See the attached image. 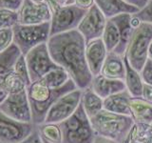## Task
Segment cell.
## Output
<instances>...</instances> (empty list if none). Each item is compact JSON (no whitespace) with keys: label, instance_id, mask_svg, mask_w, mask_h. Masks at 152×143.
Masks as SVG:
<instances>
[{"label":"cell","instance_id":"6da1fadb","mask_svg":"<svg viewBox=\"0 0 152 143\" xmlns=\"http://www.w3.org/2000/svg\"><path fill=\"white\" fill-rule=\"evenodd\" d=\"M86 44L77 29L50 36L47 42L52 61L69 74L80 90L90 87L93 79L86 58Z\"/></svg>","mask_w":152,"mask_h":143},{"label":"cell","instance_id":"7a4b0ae2","mask_svg":"<svg viewBox=\"0 0 152 143\" xmlns=\"http://www.w3.org/2000/svg\"><path fill=\"white\" fill-rule=\"evenodd\" d=\"M78 89L72 80L59 89H50L41 81L31 83L27 87V94L31 104L32 124L40 125L45 121L49 109L57 98L66 93Z\"/></svg>","mask_w":152,"mask_h":143},{"label":"cell","instance_id":"3957f363","mask_svg":"<svg viewBox=\"0 0 152 143\" xmlns=\"http://www.w3.org/2000/svg\"><path fill=\"white\" fill-rule=\"evenodd\" d=\"M95 136H102L110 139H126L129 133H126L134 121L131 116H122L101 110L94 116L88 118Z\"/></svg>","mask_w":152,"mask_h":143},{"label":"cell","instance_id":"277c9868","mask_svg":"<svg viewBox=\"0 0 152 143\" xmlns=\"http://www.w3.org/2000/svg\"><path fill=\"white\" fill-rule=\"evenodd\" d=\"M152 41V23L142 22L134 29L128 43L125 56L129 65L138 73L148 58V48Z\"/></svg>","mask_w":152,"mask_h":143},{"label":"cell","instance_id":"5b68a950","mask_svg":"<svg viewBox=\"0 0 152 143\" xmlns=\"http://www.w3.org/2000/svg\"><path fill=\"white\" fill-rule=\"evenodd\" d=\"M13 44L23 55H26L34 47L47 43L50 36V22L38 25L16 24L12 28Z\"/></svg>","mask_w":152,"mask_h":143},{"label":"cell","instance_id":"8992f818","mask_svg":"<svg viewBox=\"0 0 152 143\" xmlns=\"http://www.w3.org/2000/svg\"><path fill=\"white\" fill-rule=\"evenodd\" d=\"M52 17L50 20V36L62 32L76 30L79 23L87 13L86 10L74 4L51 7Z\"/></svg>","mask_w":152,"mask_h":143},{"label":"cell","instance_id":"52a82bcc","mask_svg":"<svg viewBox=\"0 0 152 143\" xmlns=\"http://www.w3.org/2000/svg\"><path fill=\"white\" fill-rule=\"evenodd\" d=\"M82 93L83 90L75 89L57 98L48 111L44 123L60 124L70 117L79 107Z\"/></svg>","mask_w":152,"mask_h":143},{"label":"cell","instance_id":"ba28073f","mask_svg":"<svg viewBox=\"0 0 152 143\" xmlns=\"http://www.w3.org/2000/svg\"><path fill=\"white\" fill-rule=\"evenodd\" d=\"M24 56L31 83L39 81L49 72L59 68V66L52 61L47 43L34 47Z\"/></svg>","mask_w":152,"mask_h":143},{"label":"cell","instance_id":"9c48e42d","mask_svg":"<svg viewBox=\"0 0 152 143\" xmlns=\"http://www.w3.org/2000/svg\"><path fill=\"white\" fill-rule=\"evenodd\" d=\"M0 111L16 121L32 123L31 109L27 94V89L20 93L8 94L0 104Z\"/></svg>","mask_w":152,"mask_h":143},{"label":"cell","instance_id":"30bf717a","mask_svg":"<svg viewBox=\"0 0 152 143\" xmlns=\"http://www.w3.org/2000/svg\"><path fill=\"white\" fill-rule=\"evenodd\" d=\"M35 125L23 123L7 116L0 111V143H19L31 136Z\"/></svg>","mask_w":152,"mask_h":143},{"label":"cell","instance_id":"8fae6325","mask_svg":"<svg viewBox=\"0 0 152 143\" xmlns=\"http://www.w3.org/2000/svg\"><path fill=\"white\" fill-rule=\"evenodd\" d=\"M18 13V24L38 25L50 22L52 11L50 2L35 3L31 0H24Z\"/></svg>","mask_w":152,"mask_h":143},{"label":"cell","instance_id":"7c38bea8","mask_svg":"<svg viewBox=\"0 0 152 143\" xmlns=\"http://www.w3.org/2000/svg\"><path fill=\"white\" fill-rule=\"evenodd\" d=\"M107 23V18L96 5L90 7L77 27V31L83 35L86 43L101 38Z\"/></svg>","mask_w":152,"mask_h":143},{"label":"cell","instance_id":"4fadbf2b","mask_svg":"<svg viewBox=\"0 0 152 143\" xmlns=\"http://www.w3.org/2000/svg\"><path fill=\"white\" fill-rule=\"evenodd\" d=\"M107 55V51L102 38H97L86 44V58L93 77L101 74L102 67Z\"/></svg>","mask_w":152,"mask_h":143},{"label":"cell","instance_id":"5bb4252c","mask_svg":"<svg viewBox=\"0 0 152 143\" xmlns=\"http://www.w3.org/2000/svg\"><path fill=\"white\" fill-rule=\"evenodd\" d=\"M90 88L103 100L112 94L127 90L125 80L107 78L102 74L94 76Z\"/></svg>","mask_w":152,"mask_h":143},{"label":"cell","instance_id":"9a60e30c","mask_svg":"<svg viewBox=\"0 0 152 143\" xmlns=\"http://www.w3.org/2000/svg\"><path fill=\"white\" fill-rule=\"evenodd\" d=\"M94 4L107 19L113 18L123 13L135 14L140 12L137 8L128 5L124 0H94Z\"/></svg>","mask_w":152,"mask_h":143},{"label":"cell","instance_id":"2e32d148","mask_svg":"<svg viewBox=\"0 0 152 143\" xmlns=\"http://www.w3.org/2000/svg\"><path fill=\"white\" fill-rule=\"evenodd\" d=\"M131 97H132L126 90L112 94L103 100V109L110 113L132 117L131 110L129 108V99Z\"/></svg>","mask_w":152,"mask_h":143},{"label":"cell","instance_id":"e0dca14e","mask_svg":"<svg viewBox=\"0 0 152 143\" xmlns=\"http://www.w3.org/2000/svg\"><path fill=\"white\" fill-rule=\"evenodd\" d=\"M100 74L111 79L125 80L126 66L125 61H124V56L119 55L114 52H107Z\"/></svg>","mask_w":152,"mask_h":143},{"label":"cell","instance_id":"ac0fdd59","mask_svg":"<svg viewBox=\"0 0 152 143\" xmlns=\"http://www.w3.org/2000/svg\"><path fill=\"white\" fill-rule=\"evenodd\" d=\"M131 15L132 14L123 13L112 18L117 24L119 30H120V42H119L118 46L115 48V50L113 52L121 56L125 55L128 43H129V40L133 32V29L131 28L129 24Z\"/></svg>","mask_w":152,"mask_h":143},{"label":"cell","instance_id":"d6986e66","mask_svg":"<svg viewBox=\"0 0 152 143\" xmlns=\"http://www.w3.org/2000/svg\"><path fill=\"white\" fill-rule=\"evenodd\" d=\"M129 108L133 119L139 123L150 124L152 121V103L144 98L131 97L129 99Z\"/></svg>","mask_w":152,"mask_h":143},{"label":"cell","instance_id":"ffe728a7","mask_svg":"<svg viewBox=\"0 0 152 143\" xmlns=\"http://www.w3.org/2000/svg\"><path fill=\"white\" fill-rule=\"evenodd\" d=\"M126 66V85L128 93L132 97H141L142 91V80L140 73H138L129 65L126 57L124 55Z\"/></svg>","mask_w":152,"mask_h":143},{"label":"cell","instance_id":"44dd1931","mask_svg":"<svg viewBox=\"0 0 152 143\" xmlns=\"http://www.w3.org/2000/svg\"><path fill=\"white\" fill-rule=\"evenodd\" d=\"M81 104L88 118L94 116L103 110V99L99 97L90 87L83 90Z\"/></svg>","mask_w":152,"mask_h":143},{"label":"cell","instance_id":"7402d4cb","mask_svg":"<svg viewBox=\"0 0 152 143\" xmlns=\"http://www.w3.org/2000/svg\"><path fill=\"white\" fill-rule=\"evenodd\" d=\"M102 40L107 52H113L120 42V30L112 18L107 19L106 27L102 35Z\"/></svg>","mask_w":152,"mask_h":143},{"label":"cell","instance_id":"603a6c76","mask_svg":"<svg viewBox=\"0 0 152 143\" xmlns=\"http://www.w3.org/2000/svg\"><path fill=\"white\" fill-rule=\"evenodd\" d=\"M70 80L69 74L63 69L59 68L54 69L49 72L39 80L50 89H59Z\"/></svg>","mask_w":152,"mask_h":143},{"label":"cell","instance_id":"cb8c5ba5","mask_svg":"<svg viewBox=\"0 0 152 143\" xmlns=\"http://www.w3.org/2000/svg\"><path fill=\"white\" fill-rule=\"evenodd\" d=\"M42 139L48 143H63V135L58 124L43 123L36 125Z\"/></svg>","mask_w":152,"mask_h":143},{"label":"cell","instance_id":"d4e9b609","mask_svg":"<svg viewBox=\"0 0 152 143\" xmlns=\"http://www.w3.org/2000/svg\"><path fill=\"white\" fill-rule=\"evenodd\" d=\"M130 143H151L152 128L147 123H136L130 130Z\"/></svg>","mask_w":152,"mask_h":143},{"label":"cell","instance_id":"484cf974","mask_svg":"<svg viewBox=\"0 0 152 143\" xmlns=\"http://www.w3.org/2000/svg\"><path fill=\"white\" fill-rule=\"evenodd\" d=\"M3 87L6 90L8 94L20 93L22 91L27 89V84L20 76L12 71L9 73L3 79Z\"/></svg>","mask_w":152,"mask_h":143},{"label":"cell","instance_id":"4316f807","mask_svg":"<svg viewBox=\"0 0 152 143\" xmlns=\"http://www.w3.org/2000/svg\"><path fill=\"white\" fill-rule=\"evenodd\" d=\"M18 24V13L6 9H0V30L13 28Z\"/></svg>","mask_w":152,"mask_h":143},{"label":"cell","instance_id":"83f0119b","mask_svg":"<svg viewBox=\"0 0 152 143\" xmlns=\"http://www.w3.org/2000/svg\"><path fill=\"white\" fill-rule=\"evenodd\" d=\"M13 71H14V73L18 74L24 81H25L27 86H30L31 84V79H30V75H28V72L26 59H25V56L23 55H21L19 56V58L17 59L15 65H14Z\"/></svg>","mask_w":152,"mask_h":143},{"label":"cell","instance_id":"f1b7e54d","mask_svg":"<svg viewBox=\"0 0 152 143\" xmlns=\"http://www.w3.org/2000/svg\"><path fill=\"white\" fill-rule=\"evenodd\" d=\"M12 44H13L12 28L0 30V52L7 50Z\"/></svg>","mask_w":152,"mask_h":143},{"label":"cell","instance_id":"f546056e","mask_svg":"<svg viewBox=\"0 0 152 143\" xmlns=\"http://www.w3.org/2000/svg\"><path fill=\"white\" fill-rule=\"evenodd\" d=\"M140 74L142 82L152 86V59L150 58L146 59Z\"/></svg>","mask_w":152,"mask_h":143},{"label":"cell","instance_id":"4dcf8cb0","mask_svg":"<svg viewBox=\"0 0 152 143\" xmlns=\"http://www.w3.org/2000/svg\"><path fill=\"white\" fill-rule=\"evenodd\" d=\"M134 15H136L142 22L152 23V0H149L148 4Z\"/></svg>","mask_w":152,"mask_h":143},{"label":"cell","instance_id":"1f68e13d","mask_svg":"<svg viewBox=\"0 0 152 143\" xmlns=\"http://www.w3.org/2000/svg\"><path fill=\"white\" fill-rule=\"evenodd\" d=\"M24 0H0V9L18 12L21 8Z\"/></svg>","mask_w":152,"mask_h":143},{"label":"cell","instance_id":"d6a6232c","mask_svg":"<svg viewBox=\"0 0 152 143\" xmlns=\"http://www.w3.org/2000/svg\"><path fill=\"white\" fill-rule=\"evenodd\" d=\"M19 143H45V142L42 139V137L40 136L39 132L37 130V127H35L34 131L32 132L31 136H28L25 140H23Z\"/></svg>","mask_w":152,"mask_h":143},{"label":"cell","instance_id":"836d02e7","mask_svg":"<svg viewBox=\"0 0 152 143\" xmlns=\"http://www.w3.org/2000/svg\"><path fill=\"white\" fill-rule=\"evenodd\" d=\"M142 97L145 100L152 103V86L142 83Z\"/></svg>","mask_w":152,"mask_h":143},{"label":"cell","instance_id":"e575fe53","mask_svg":"<svg viewBox=\"0 0 152 143\" xmlns=\"http://www.w3.org/2000/svg\"><path fill=\"white\" fill-rule=\"evenodd\" d=\"M126 3H127L130 6H133L137 8L139 11L144 9L147 4H148L149 0H124Z\"/></svg>","mask_w":152,"mask_h":143},{"label":"cell","instance_id":"d590c367","mask_svg":"<svg viewBox=\"0 0 152 143\" xmlns=\"http://www.w3.org/2000/svg\"><path fill=\"white\" fill-rule=\"evenodd\" d=\"M73 4L81 9L88 11L90 7L94 5V0H74Z\"/></svg>","mask_w":152,"mask_h":143},{"label":"cell","instance_id":"8d00e7d4","mask_svg":"<svg viewBox=\"0 0 152 143\" xmlns=\"http://www.w3.org/2000/svg\"><path fill=\"white\" fill-rule=\"evenodd\" d=\"M92 143H117V142H114L110 138L104 137L102 136H94Z\"/></svg>","mask_w":152,"mask_h":143},{"label":"cell","instance_id":"74e56055","mask_svg":"<svg viewBox=\"0 0 152 143\" xmlns=\"http://www.w3.org/2000/svg\"><path fill=\"white\" fill-rule=\"evenodd\" d=\"M141 23H142V21L140 20V19L138 18L136 15H134V14H132L131 17H130L129 24H130V26H131V28L133 29V30L139 27V26L141 25Z\"/></svg>","mask_w":152,"mask_h":143},{"label":"cell","instance_id":"f35d334b","mask_svg":"<svg viewBox=\"0 0 152 143\" xmlns=\"http://www.w3.org/2000/svg\"><path fill=\"white\" fill-rule=\"evenodd\" d=\"M50 3H53L57 6H65V5H68L69 0H49Z\"/></svg>","mask_w":152,"mask_h":143},{"label":"cell","instance_id":"ab89813d","mask_svg":"<svg viewBox=\"0 0 152 143\" xmlns=\"http://www.w3.org/2000/svg\"><path fill=\"white\" fill-rule=\"evenodd\" d=\"M148 58L152 59V41H151L149 48H148Z\"/></svg>","mask_w":152,"mask_h":143},{"label":"cell","instance_id":"60d3db41","mask_svg":"<svg viewBox=\"0 0 152 143\" xmlns=\"http://www.w3.org/2000/svg\"><path fill=\"white\" fill-rule=\"evenodd\" d=\"M31 1L35 2V3H44V2L49 1V0H31Z\"/></svg>","mask_w":152,"mask_h":143},{"label":"cell","instance_id":"b9f144b4","mask_svg":"<svg viewBox=\"0 0 152 143\" xmlns=\"http://www.w3.org/2000/svg\"><path fill=\"white\" fill-rule=\"evenodd\" d=\"M73 2H74V0H69V3H68V5L73 4Z\"/></svg>","mask_w":152,"mask_h":143},{"label":"cell","instance_id":"7bdbcfd3","mask_svg":"<svg viewBox=\"0 0 152 143\" xmlns=\"http://www.w3.org/2000/svg\"><path fill=\"white\" fill-rule=\"evenodd\" d=\"M149 125H150V126H151V128H152V121L150 122V124H149Z\"/></svg>","mask_w":152,"mask_h":143},{"label":"cell","instance_id":"ee69618b","mask_svg":"<svg viewBox=\"0 0 152 143\" xmlns=\"http://www.w3.org/2000/svg\"><path fill=\"white\" fill-rule=\"evenodd\" d=\"M44 142H45V143H48V142H46V141H44Z\"/></svg>","mask_w":152,"mask_h":143},{"label":"cell","instance_id":"f6af8a7d","mask_svg":"<svg viewBox=\"0 0 152 143\" xmlns=\"http://www.w3.org/2000/svg\"><path fill=\"white\" fill-rule=\"evenodd\" d=\"M151 143H152V142H151Z\"/></svg>","mask_w":152,"mask_h":143}]
</instances>
